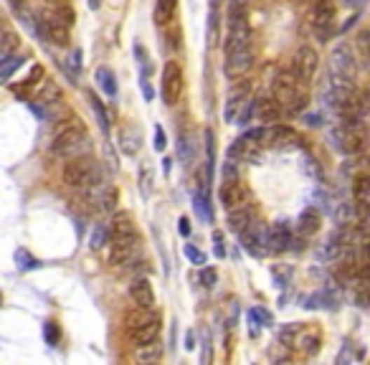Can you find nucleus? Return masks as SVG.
I'll return each instance as SVG.
<instances>
[{"label": "nucleus", "mask_w": 370, "mask_h": 365, "mask_svg": "<svg viewBox=\"0 0 370 365\" xmlns=\"http://www.w3.org/2000/svg\"><path fill=\"white\" fill-rule=\"evenodd\" d=\"M343 3H350V0H343Z\"/></svg>", "instance_id": "obj_52"}, {"label": "nucleus", "mask_w": 370, "mask_h": 365, "mask_svg": "<svg viewBox=\"0 0 370 365\" xmlns=\"http://www.w3.org/2000/svg\"><path fill=\"white\" fill-rule=\"evenodd\" d=\"M200 282H203L205 287L216 284V282H219V274H216V269H211V266H203V272H200Z\"/></svg>", "instance_id": "obj_43"}, {"label": "nucleus", "mask_w": 370, "mask_h": 365, "mask_svg": "<svg viewBox=\"0 0 370 365\" xmlns=\"http://www.w3.org/2000/svg\"><path fill=\"white\" fill-rule=\"evenodd\" d=\"M249 92H252L249 81H238L236 87H231V92H228V97H226V109H224L226 122H236L238 112H241L244 104L249 102Z\"/></svg>", "instance_id": "obj_22"}, {"label": "nucleus", "mask_w": 370, "mask_h": 365, "mask_svg": "<svg viewBox=\"0 0 370 365\" xmlns=\"http://www.w3.org/2000/svg\"><path fill=\"white\" fill-rule=\"evenodd\" d=\"M178 153H180V158H183V165H191L193 163V145H196V142H193V137H191V132H183V130H180V137H178Z\"/></svg>", "instance_id": "obj_38"}, {"label": "nucleus", "mask_w": 370, "mask_h": 365, "mask_svg": "<svg viewBox=\"0 0 370 365\" xmlns=\"http://www.w3.org/2000/svg\"><path fill=\"white\" fill-rule=\"evenodd\" d=\"M100 6H102V0H89V8H92V11H97Z\"/></svg>", "instance_id": "obj_51"}, {"label": "nucleus", "mask_w": 370, "mask_h": 365, "mask_svg": "<svg viewBox=\"0 0 370 365\" xmlns=\"http://www.w3.org/2000/svg\"><path fill=\"white\" fill-rule=\"evenodd\" d=\"M142 145V135H139L137 127H122V132H119V147H122V153L125 155H135Z\"/></svg>", "instance_id": "obj_29"}, {"label": "nucleus", "mask_w": 370, "mask_h": 365, "mask_svg": "<svg viewBox=\"0 0 370 365\" xmlns=\"http://www.w3.org/2000/svg\"><path fill=\"white\" fill-rule=\"evenodd\" d=\"M165 347L160 345V340H152V343H145V345H135L132 360L135 363H158L163 358Z\"/></svg>", "instance_id": "obj_27"}, {"label": "nucleus", "mask_w": 370, "mask_h": 365, "mask_svg": "<svg viewBox=\"0 0 370 365\" xmlns=\"http://www.w3.org/2000/svg\"><path fill=\"white\" fill-rule=\"evenodd\" d=\"M193 208H196V213H198V219L213 221L211 203H208V188H203V191H196V195H193Z\"/></svg>", "instance_id": "obj_34"}, {"label": "nucleus", "mask_w": 370, "mask_h": 365, "mask_svg": "<svg viewBox=\"0 0 370 365\" xmlns=\"http://www.w3.org/2000/svg\"><path fill=\"white\" fill-rule=\"evenodd\" d=\"M130 299L135 307H155V292L147 277H137L130 284Z\"/></svg>", "instance_id": "obj_24"}, {"label": "nucleus", "mask_w": 370, "mask_h": 365, "mask_svg": "<svg viewBox=\"0 0 370 365\" xmlns=\"http://www.w3.org/2000/svg\"><path fill=\"white\" fill-rule=\"evenodd\" d=\"M307 87H310V84H304L297 74L287 67L285 71H279L277 76H274V81H271V94L277 97V102L285 106L289 114H299L302 109H307V104H310Z\"/></svg>", "instance_id": "obj_2"}, {"label": "nucleus", "mask_w": 370, "mask_h": 365, "mask_svg": "<svg viewBox=\"0 0 370 365\" xmlns=\"http://www.w3.org/2000/svg\"><path fill=\"white\" fill-rule=\"evenodd\" d=\"M69 64H71L74 71H79L81 69V48H74L71 56H69Z\"/></svg>", "instance_id": "obj_45"}, {"label": "nucleus", "mask_w": 370, "mask_h": 365, "mask_svg": "<svg viewBox=\"0 0 370 365\" xmlns=\"http://www.w3.org/2000/svg\"><path fill=\"white\" fill-rule=\"evenodd\" d=\"M43 340H46V345H56L61 340V330L53 319H48L46 325H43Z\"/></svg>", "instance_id": "obj_39"}, {"label": "nucleus", "mask_w": 370, "mask_h": 365, "mask_svg": "<svg viewBox=\"0 0 370 365\" xmlns=\"http://www.w3.org/2000/svg\"><path fill=\"white\" fill-rule=\"evenodd\" d=\"M175 11H178V0H155V23L158 26H167L172 18H175Z\"/></svg>", "instance_id": "obj_31"}, {"label": "nucleus", "mask_w": 370, "mask_h": 365, "mask_svg": "<svg viewBox=\"0 0 370 365\" xmlns=\"http://www.w3.org/2000/svg\"><path fill=\"white\" fill-rule=\"evenodd\" d=\"M20 51V39L11 31V28H6L3 31V48H0V59H6V56H11V53H18Z\"/></svg>", "instance_id": "obj_36"}, {"label": "nucleus", "mask_w": 370, "mask_h": 365, "mask_svg": "<svg viewBox=\"0 0 370 365\" xmlns=\"http://www.w3.org/2000/svg\"><path fill=\"white\" fill-rule=\"evenodd\" d=\"M89 104H92L94 114H97V122H100L102 132H109V114H107L104 104H102V99L94 92H89Z\"/></svg>", "instance_id": "obj_35"}, {"label": "nucleus", "mask_w": 370, "mask_h": 365, "mask_svg": "<svg viewBox=\"0 0 370 365\" xmlns=\"http://www.w3.org/2000/svg\"><path fill=\"white\" fill-rule=\"evenodd\" d=\"M185 89V76L183 67L178 61H167L165 69H163V81H160V94H163V102L167 106H175L183 97Z\"/></svg>", "instance_id": "obj_8"}, {"label": "nucleus", "mask_w": 370, "mask_h": 365, "mask_svg": "<svg viewBox=\"0 0 370 365\" xmlns=\"http://www.w3.org/2000/svg\"><path fill=\"white\" fill-rule=\"evenodd\" d=\"M254 223H256V213H254L249 206H244V208H238V211L228 213V226H231V231L238 233V236L249 231Z\"/></svg>", "instance_id": "obj_26"}, {"label": "nucleus", "mask_w": 370, "mask_h": 365, "mask_svg": "<svg viewBox=\"0 0 370 365\" xmlns=\"http://www.w3.org/2000/svg\"><path fill=\"white\" fill-rule=\"evenodd\" d=\"M249 319H252L254 325H259V327L271 325V315L266 312V310H261V307H254V310H249Z\"/></svg>", "instance_id": "obj_40"}, {"label": "nucleus", "mask_w": 370, "mask_h": 365, "mask_svg": "<svg viewBox=\"0 0 370 365\" xmlns=\"http://www.w3.org/2000/svg\"><path fill=\"white\" fill-rule=\"evenodd\" d=\"M289 69L297 74V76L304 81V84H310V81L315 79L317 69H320V53L315 51L310 43H302V46L294 51V56H292Z\"/></svg>", "instance_id": "obj_11"}, {"label": "nucleus", "mask_w": 370, "mask_h": 365, "mask_svg": "<svg viewBox=\"0 0 370 365\" xmlns=\"http://www.w3.org/2000/svg\"><path fill=\"white\" fill-rule=\"evenodd\" d=\"M310 23L317 39H330L332 31H335V3L332 0H315Z\"/></svg>", "instance_id": "obj_12"}, {"label": "nucleus", "mask_w": 370, "mask_h": 365, "mask_svg": "<svg viewBox=\"0 0 370 365\" xmlns=\"http://www.w3.org/2000/svg\"><path fill=\"white\" fill-rule=\"evenodd\" d=\"M139 259V236H112L109 241V264L132 266Z\"/></svg>", "instance_id": "obj_9"}, {"label": "nucleus", "mask_w": 370, "mask_h": 365, "mask_svg": "<svg viewBox=\"0 0 370 365\" xmlns=\"http://www.w3.org/2000/svg\"><path fill=\"white\" fill-rule=\"evenodd\" d=\"M64 183L69 188H76V191H89L92 186H97L102 178V167L100 163L92 158V155H81V158L67 160L64 165Z\"/></svg>", "instance_id": "obj_5"}, {"label": "nucleus", "mask_w": 370, "mask_h": 365, "mask_svg": "<svg viewBox=\"0 0 370 365\" xmlns=\"http://www.w3.org/2000/svg\"><path fill=\"white\" fill-rule=\"evenodd\" d=\"M292 244V228L289 223L285 221H277V223H271L264 233V249L266 254H282L287 252Z\"/></svg>", "instance_id": "obj_18"}, {"label": "nucleus", "mask_w": 370, "mask_h": 365, "mask_svg": "<svg viewBox=\"0 0 370 365\" xmlns=\"http://www.w3.org/2000/svg\"><path fill=\"white\" fill-rule=\"evenodd\" d=\"M41 39L48 41V43H53V46L64 48V46L71 43V26H69L61 15L46 11V13L41 15Z\"/></svg>", "instance_id": "obj_10"}, {"label": "nucleus", "mask_w": 370, "mask_h": 365, "mask_svg": "<svg viewBox=\"0 0 370 365\" xmlns=\"http://www.w3.org/2000/svg\"><path fill=\"white\" fill-rule=\"evenodd\" d=\"M254 59H256V51H254L252 41L244 43V46L226 51V76H228V79L244 76V74L254 67Z\"/></svg>", "instance_id": "obj_13"}, {"label": "nucleus", "mask_w": 370, "mask_h": 365, "mask_svg": "<svg viewBox=\"0 0 370 365\" xmlns=\"http://www.w3.org/2000/svg\"><path fill=\"white\" fill-rule=\"evenodd\" d=\"M330 145L340 155H360L370 142V132L365 120H350V117H337V122L330 127Z\"/></svg>", "instance_id": "obj_1"}, {"label": "nucleus", "mask_w": 370, "mask_h": 365, "mask_svg": "<svg viewBox=\"0 0 370 365\" xmlns=\"http://www.w3.org/2000/svg\"><path fill=\"white\" fill-rule=\"evenodd\" d=\"M352 48H355L357 64H360L363 69H370V28H363V31H357Z\"/></svg>", "instance_id": "obj_30"}, {"label": "nucleus", "mask_w": 370, "mask_h": 365, "mask_svg": "<svg viewBox=\"0 0 370 365\" xmlns=\"http://www.w3.org/2000/svg\"><path fill=\"white\" fill-rule=\"evenodd\" d=\"M279 343H285L282 347L297 350L302 355H317L320 345H322V332L315 325H302V322H289L279 330Z\"/></svg>", "instance_id": "obj_4"}, {"label": "nucleus", "mask_w": 370, "mask_h": 365, "mask_svg": "<svg viewBox=\"0 0 370 365\" xmlns=\"http://www.w3.org/2000/svg\"><path fill=\"white\" fill-rule=\"evenodd\" d=\"M185 347H188V350H193V347H196V340H193V332L191 330L185 332Z\"/></svg>", "instance_id": "obj_49"}, {"label": "nucleus", "mask_w": 370, "mask_h": 365, "mask_svg": "<svg viewBox=\"0 0 370 365\" xmlns=\"http://www.w3.org/2000/svg\"><path fill=\"white\" fill-rule=\"evenodd\" d=\"M264 145L279 147V150H289V147L302 145V135L289 125H271V127H266Z\"/></svg>", "instance_id": "obj_15"}, {"label": "nucleus", "mask_w": 370, "mask_h": 365, "mask_svg": "<svg viewBox=\"0 0 370 365\" xmlns=\"http://www.w3.org/2000/svg\"><path fill=\"white\" fill-rule=\"evenodd\" d=\"M357 69H360V64H357L355 48L348 46V43H337L332 48L330 59H327V74L357 81Z\"/></svg>", "instance_id": "obj_7"}, {"label": "nucleus", "mask_w": 370, "mask_h": 365, "mask_svg": "<svg viewBox=\"0 0 370 365\" xmlns=\"http://www.w3.org/2000/svg\"><path fill=\"white\" fill-rule=\"evenodd\" d=\"M219 200H221V206H224L226 213L249 206V203H246V188H244V183L238 180L236 167H233V160H228V163L224 165V178H221Z\"/></svg>", "instance_id": "obj_6"}, {"label": "nucleus", "mask_w": 370, "mask_h": 365, "mask_svg": "<svg viewBox=\"0 0 370 365\" xmlns=\"http://www.w3.org/2000/svg\"><path fill=\"white\" fill-rule=\"evenodd\" d=\"M36 102L41 104V112L48 114L51 109H56V106H61V102H64V94H61V87L56 84V81L46 79L43 84L39 87V92H36Z\"/></svg>", "instance_id": "obj_23"}, {"label": "nucleus", "mask_w": 370, "mask_h": 365, "mask_svg": "<svg viewBox=\"0 0 370 365\" xmlns=\"http://www.w3.org/2000/svg\"><path fill=\"white\" fill-rule=\"evenodd\" d=\"M160 330H163V317H160V312H155L147 322L127 330V338H130L132 345H145V343H152V340L160 338Z\"/></svg>", "instance_id": "obj_21"}, {"label": "nucleus", "mask_w": 370, "mask_h": 365, "mask_svg": "<svg viewBox=\"0 0 370 365\" xmlns=\"http://www.w3.org/2000/svg\"><path fill=\"white\" fill-rule=\"evenodd\" d=\"M340 117H350V120H368L370 117V89H355L350 99L345 102L340 109Z\"/></svg>", "instance_id": "obj_20"}, {"label": "nucleus", "mask_w": 370, "mask_h": 365, "mask_svg": "<svg viewBox=\"0 0 370 365\" xmlns=\"http://www.w3.org/2000/svg\"><path fill=\"white\" fill-rule=\"evenodd\" d=\"M208 15H221V0H208Z\"/></svg>", "instance_id": "obj_48"}, {"label": "nucleus", "mask_w": 370, "mask_h": 365, "mask_svg": "<svg viewBox=\"0 0 370 365\" xmlns=\"http://www.w3.org/2000/svg\"><path fill=\"white\" fill-rule=\"evenodd\" d=\"M94 79H97V87L102 89V94H107V97H114V94H117V76H114L109 67L97 69Z\"/></svg>", "instance_id": "obj_32"}, {"label": "nucleus", "mask_w": 370, "mask_h": 365, "mask_svg": "<svg viewBox=\"0 0 370 365\" xmlns=\"http://www.w3.org/2000/svg\"><path fill=\"white\" fill-rule=\"evenodd\" d=\"M183 252H185V256L191 259V264H196V266H203L205 264V254L200 252V249H196L193 244H185Z\"/></svg>", "instance_id": "obj_42"}, {"label": "nucleus", "mask_w": 370, "mask_h": 365, "mask_svg": "<svg viewBox=\"0 0 370 365\" xmlns=\"http://www.w3.org/2000/svg\"><path fill=\"white\" fill-rule=\"evenodd\" d=\"M84 193H86V198H89V203L102 213H112L119 203V191L112 183H107V180H100L97 186H92Z\"/></svg>", "instance_id": "obj_14"}, {"label": "nucleus", "mask_w": 370, "mask_h": 365, "mask_svg": "<svg viewBox=\"0 0 370 365\" xmlns=\"http://www.w3.org/2000/svg\"><path fill=\"white\" fill-rule=\"evenodd\" d=\"M15 259H18V269H36V266H39V259H34L26 249H18V252H15Z\"/></svg>", "instance_id": "obj_41"}, {"label": "nucleus", "mask_w": 370, "mask_h": 365, "mask_svg": "<svg viewBox=\"0 0 370 365\" xmlns=\"http://www.w3.org/2000/svg\"><path fill=\"white\" fill-rule=\"evenodd\" d=\"M363 256H365V261H370V239L363 241Z\"/></svg>", "instance_id": "obj_50"}, {"label": "nucleus", "mask_w": 370, "mask_h": 365, "mask_svg": "<svg viewBox=\"0 0 370 365\" xmlns=\"http://www.w3.org/2000/svg\"><path fill=\"white\" fill-rule=\"evenodd\" d=\"M213 241H216V256H219V259H224V256H226V246L221 244V241H224V236H221V231H216V233H213Z\"/></svg>", "instance_id": "obj_46"}, {"label": "nucleus", "mask_w": 370, "mask_h": 365, "mask_svg": "<svg viewBox=\"0 0 370 365\" xmlns=\"http://www.w3.org/2000/svg\"><path fill=\"white\" fill-rule=\"evenodd\" d=\"M178 233L180 236H191V221L185 219V216H180L178 219Z\"/></svg>", "instance_id": "obj_47"}, {"label": "nucleus", "mask_w": 370, "mask_h": 365, "mask_svg": "<svg viewBox=\"0 0 370 365\" xmlns=\"http://www.w3.org/2000/svg\"><path fill=\"white\" fill-rule=\"evenodd\" d=\"M352 208L360 219L370 216V170H360L352 180Z\"/></svg>", "instance_id": "obj_16"}, {"label": "nucleus", "mask_w": 370, "mask_h": 365, "mask_svg": "<svg viewBox=\"0 0 370 365\" xmlns=\"http://www.w3.org/2000/svg\"><path fill=\"white\" fill-rule=\"evenodd\" d=\"M261 147L264 145H261L256 137L244 132L231 147H228V160H233V163H254V160L261 155Z\"/></svg>", "instance_id": "obj_17"}, {"label": "nucleus", "mask_w": 370, "mask_h": 365, "mask_svg": "<svg viewBox=\"0 0 370 365\" xmlns=\"http://www.w3.org/2000/svg\"><path fill=\"white\" fill-rule=\"evenodd\" d=\"M51 153L56 160H74L81 155H92V137L86 132V127L81 122H69L67 127H61L59 135L51 142Z\"/></svg>", "instance_id": "obj_3"}, {"label": "nucleus", "mask_w": 370, "mask_h": 365, "mask_svg": "<svg viewBox=\"0 0 370 365\" xmlns=\"http://www.w3.org/2000/svg\"><path fill=\"white\" fill-rule=\"evenodd\" d=\"M23 64H26V56H23L20 51L11 53V56H6V59H0V79L11 81V76H13Z\"/></svg>", "instance_id": "obj_33"}, {"label": "nucleus", "mask_w": 370, "mask_h": 365, "mask_svg": "<svg viewBox=\"0 0 370 365\" xmlns=\"http://www.w3.org/2000/svg\"><path fill=\"white\" fill-rule=\"evenodd\" d=\"M109 241H112V228H109V226H102V223H100V226L94 228L92 239H89V246H92L94 252H100L102 246H107Z\"/></svg>", "instance_id": "obj_37"}, {"label": "nucleus", "mask_w": 370, "mask_h": 365, "mask_svg": "<svg viewBox=\"0 0 370 365\" xmlns=\"http://www.w3.org/2000/svg\"><path fill=\"white\" fill-rule=\"evenodd\" d=\"M285 112H287V109L279 104L274 94H271V97H259V99H256V109H254L256 120L261 122L264 127L279 125V122H282V117H285Z\"/></svg>", "instance_id": "obj_19"}, {"label": "nucleus", "mask_w": 370, "mask_h": 365, "mask_svg": "<svg viewBox=\"0 0 370 365\" xmlns=\"http://www.w3.org/2000/svg\"><path fill=\"white\" fill-rule=\"evenodd\" d=\"M109 228H112V236H139L137 233V226H135V221L130 213H114L112 223H109Z\"/></svg>", "instance_id": "obj_28"}, {"label": "nucleus", "mask_w": 370, "mask_h": 365, "mask_svg": "<svg viewBox=\"0 0 370 365\" xmlns=\"http://www.w3.org/2000/svg\"><path fill=\"white\" fill-rule=\"evenodd\" d=\"M322 228V213L317 211L315 206L304 208L302 213H299V221H297V231L302 233L304 239H310V236H315V233Z\"/></svg>", "instance_id": "obj_25"}, {"label": "nucleus", "mask_w": 370, "mask_h": 365, "mask_svg": "<svg viewBox=\"0 0 370 365\" xmlns=\"http://www.w3.org/2000/svg\"><path fill=\"white\" fill-rule=\"evenodd\" d=\"M165 147H167V137H165V132H163V127H155V150L163 153Z\"/></svg>", "instance_id": "obj_44"}]
</instances>
